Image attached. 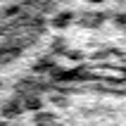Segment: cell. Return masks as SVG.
<instances>
[{"instance_id": "1", "label": "cell", "mask_w": 126, "mask_h": 126, "mask_svg": "<svg viewBox=\"0 0 126 126\" xmlns=\"http://www.w3.org/2000/svg\"><path fill=\"white\" fill-rule=\"evenodd\" d=\"M0 112H2V119H5V121L17 119V117L24 112V107H21V98H10V100H5V102L0 105Z\"/></svg>"}, {"instance_id": "2", "label": "cell", "mask_w": 126, "mask_h": 126, "mask_svg": "<svg viewBox=\"0 0 126 126\" xmlns=\"http://www.w3.org/2000/svg\"><path fill=\"white\" fill-rule=\"evenodd\" d=\"M21 98V107H24V112H43V98L38 93H29V95H19Z\"/></svg>"}, {"instance_id": "3", "label": "cell", "mask_w": 126, "mask_h": 126, "mask_svg": "<svg viewBox=\"0 0 126 126\" xmlns=\"http://www.w3.org/2000/svg\"><path fill=\"white\" fill-rule=\"evenodd\" d=\"M31 69H33V74H43V76H45V74H55V71H57V64H55L52 57H41V60H36V62H33Z\"/></svg>"}, {"instance_id": "4", "label": "cell", "mask_w": 126, "mask_h": 126, "mask_svg": "<svg viewBox=\"0 0 126 126\" xmlns=\"http://www.w3.org/2000/svg\"><path fill=\"white\" fill-rule=\"evenodd\" d=\"M79 21H81V26H86V29H98V26H102L105 14L102 12H88V14H83Z\"/></svg>"}, {"instance_id": "5", "label": "cell", "mask_w": 126, "mask_h": 126, "mask_svg": "<svg viewBox=\"0 0 126 126\" xmlns=\"http://www.w3.org/2000/svg\"><path fill=\"white\" fill-rule=\"evenodd\" d=\"M57 114L55 112H38L33 114V126H57Z\"/></svg>"}, {"instance_id": "6", "label": "cell", "mask_w": 126, "mask_h": 126, "mask_svg": "<svg viewBox=\"0 0 126 126\" xmlns=\"http://www.w3.org/2000/svg\"><path fill=\"white\" fill-rule=\"evenodd\" d=\"M71 24H74V14H71L69 10H64V12H57L55 17H52V26L60 29V31H62V29H67V26H71Z\"/></svg>"}, {"instance_id": "7", "label": "cell", "mask_w": 126, "mask_h": 126, "mask_svg": "<svg viewBox=\"0 0 126 126\" xmlns=\"http://www.w3.org/2000/svg\"><path fill=\"white\" fill-rule=\"evenodd\" d=\"M52 76H55V81H71V79L81 76V71H62V69H57Z\"/></svg>"}, {"instance_id": "8", "label": "cell", "mask_w": 126, "mask_h": 126, "mask_svg": "<svg viewBox=\"0 0 126 126\" xmlns=\"http://www.w3.org/2000/svg\"><path fill=\"white\" fill-rule=\"evenodd\" d=\"M50 48H52V52H62V55H67V41H64V38H55V41L50 43Z\"/></svg>"}, {"instance_id": "9", "label": "cell", "mask_w": 126, "mask_h": 126, "mask_svg": "<svg viewBox=\"0 0 126 126\" xmlns=\"http://www.w3.org/2000/svg\"><path fill=\"white\" fill-rule=\"evenodd\" d=\"M50 100H52V102H55L57 107H67V105H69V100L64 98V95H62V98H60V95H52Z\"/></svg>"}, {"instance_id": "10", "label": "cell", "mask_w": 126, "mask_h": 126, "mask_svg": "<svg viewBox=\"0 0 126 126\" xmlns=\"http://www.w3.org/2000/svg\"><path fill=\"white\" fill-rule=\"evenodd\" d=\"M114 24L121 26V29H126V12H119V14H117V17H114Z\"/></svg>"}, {"instance_id": "11", "label": "cell", "mask_w": 126, "mask_h": 126, "mask_svg": "<svg viewBox=\"0 0 126 126\" xmlns=\"http://www.w3.org/2000/svg\"><path fill=\"white\" fill-rule=\"evenodd\" d=\"M67 57H69V60H74V62H79V60L83 57V52H79V50H67Z\"/></svg>"}, {"instance_id": "12", "label": "cell", "mask_w": 126, "mask_h": 126, "mask_svg": "<svg viewBox=\"0 0 126 126\" xmlns=\"http://www.w3.org/2000/svg\"><path fill=\"white\" fill-rule=\"evenodd\" d=\"M0 126H10V121H5V119H2V121H0Z\"/></svg>"}, {"instance_id": "13", "label": "cell", "mask_w": 126, "mask_h": 126, "mask_svg": "<svg viewBox=\"0 0 126 126\" xmlns=\"http://www.w3.org/2000/svg\"><path fill=\"white\" fill-rule=\"evenodd\" d=\"M0 88H2V81H0Z\"/></svg>"}]
</instances>
